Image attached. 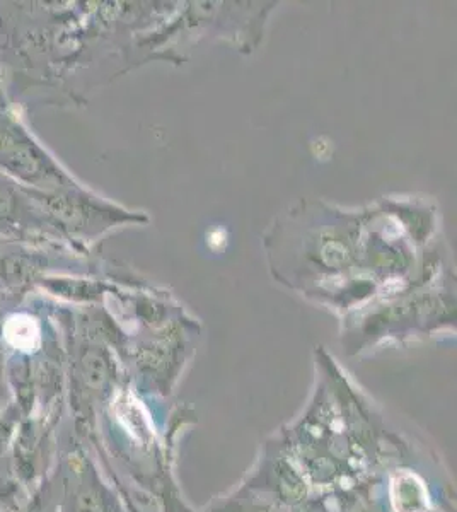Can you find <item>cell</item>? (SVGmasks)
I'll return each instance as SVG.
<instances>
[{"label": "cell", "instance_id": "cell-1", "mask_svg": "<svg viewBox=\"0 0 457 512\" xmlns=\"http://www.w3.org/2000/svg\"><path fill=\"white\" fill-rule=\"evenodd\" d=\"M0 171L23 187L55 192L69 188V176L7 106L0 110Z\"/></svg>", "mask_w": 457, "mask_h": 512}, {"label": "cell", "instance_id": "cell-2", "mask_svg": "<svg viewBox=\"0 0 457 512\" xmlns=\"http://www.w3.org/2000/svg\"><path fill=\"white\" fill-rule=\"evenodd\" d=\"M0 227L23 234H45L50 229L28 188L0 171Z\"/></svg>", "mask_w": 457, "mask_h": 512}, {"label": "cell", "instance_id": "cell-3", "mask_svg": "<svg viewBox=\"0 0 457 512\" xmlns=\"http://www.w3.org/2000/svg\"><path fill=\"white\" fill-rule=\"evenodd\" d=\"M4 337L14 349L31 354L41 347L40 323L26 313L12 315L4 325Z\"/></svg>", "mask_w": 457, "mask_h": 512}, {"label": "cell", "instance_id": "cell-4", "mask_svg": "<svg viewBox=\"0 0 457 512\" xmlns=\"http://www.w3.org/2000/svg\"><path fill=\"white\" fill-rule=\"evenodd\" d=\"M2 108H7V101L4 89H2V82H0V110H2Z\"/></svg>", "mask_w": 457, "mask_h": 512}]
</instances>
